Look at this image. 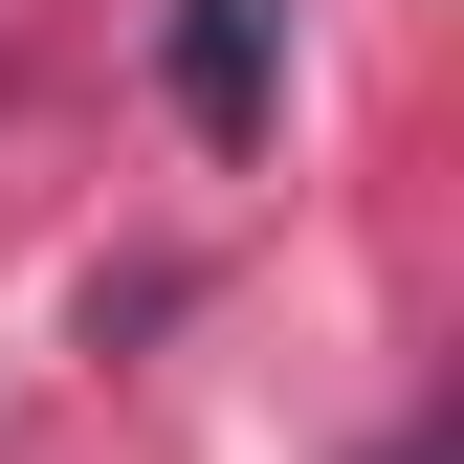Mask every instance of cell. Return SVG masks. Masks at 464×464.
I'll return each mask as SVG.
<instances>
[{"label": "cell", "mask_w": 464, "mask_h": 464, "mask_svg": "<svg viewBox=\"0 0 464 464\" xmlns=\"http://www.w3.org/2000/svg\"><path fill=\"white\" fill-rule=\"evenodd\" d=\"M178 111L221 155L266 133V111H287V0H178Z\"/></svg>", "instance_id": "1"}]
</instances>
